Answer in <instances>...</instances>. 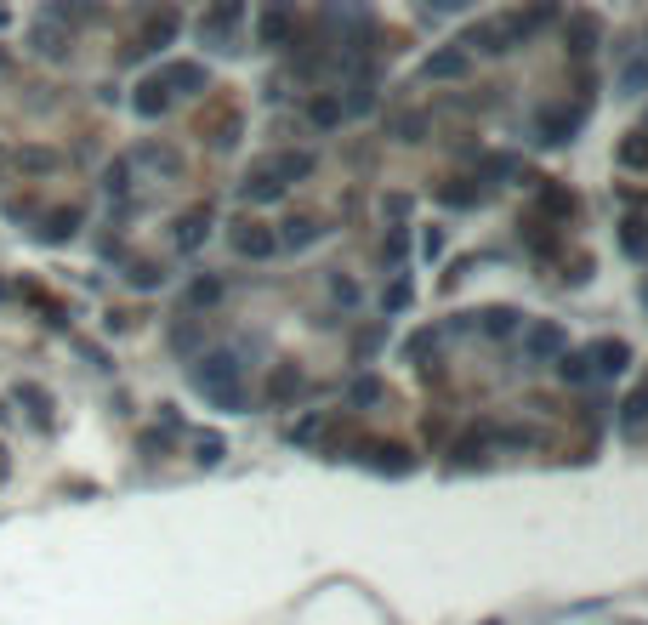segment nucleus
Returning <instances> with one entry per match:
<instances>
[{"mask_svg": "<svg viewBox=\"0 0 648 625\" xmlns=\"http://www.w3.org/2000/svg\"><path fill=\"white\" fill-rule=\"evenodd\" d=\"M285 171H307V160H290ZM273 194H279V182H273V177H256V199H273Z\"/></svg>", "mask_w": 648, "mask_h": 625, "instance_id": "obj_2", "label": "nucleus"}, {"mask_svg": "<svg viewBox=\"0 0 648 625\" xmlns=\"http://www.w3.org/2000/svg\"><path fill=\"white\" fill-rule=\"evenodd\" d=\"M234 370H239V364H234V358H228V353H216V358H211V364H205V370H199V387H211V393H216V398H222V404H234Z\"/></svg>", "mask_w": 648, "mask_h": 625, "instance_id": "obj_1", "label": "nucleus"}]
</instances>
